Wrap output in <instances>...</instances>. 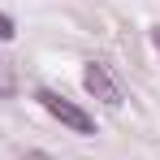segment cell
<instances>
[{
    "instance_id": "1",
    "label": "cell",
    "mask_w": 160,
    "mask_h": 160,
    "mask_svg": "<svg viewBox=\"0 0 160 160\" xmlns=\"http://www.w3.org/2000/svg\"><path fill=\"white\" fill-rule=\"evenodd\" d=\"M39 104L48 108V112H52L61 126H69L74 134H95V121H91V112H82L78 104H69L65 95H56V91H48V87H43V91H39Z\"/></svg>"
},
{
    "instance_id": "2",
    "label": "cell",
    "mask_w": 160,
    "mask_h": 160,
    "mask_svg": "<svg viewBox=\"0 0 160 160\" xmlns=\"http://www.w3.org/2000/svg\"><path fill=\"white\" fill-rule=\"evenodd\" d=\"M82 87L95 95V100H104L108 108H121V82L108 74V65H100V61H87V69H82Z\"/></svg>"
},
{
    "instance_id": "3",
    "label": "cell",
    "mask_w": 160,
    "mask_h": 160,
    "mask_svg": "<svg viewBox=\"0 0 160 160\" xmlns=\"http://www.w3.org/2000/svg\"><path fill=\"white\" fill-rule=\"evenodd\" d=\"M13 91H18V78H13V65H9V61H4V56H0V95H4V100H9V95H13Z\"/></svg>"
},
{
    "instance_id": "4",
    "label": "cell",
    "mask_w": 160,
    "mask_h": 160,
    "mask_svg": "<svg viewBox=\"0 0 160 160\" xmlns=\"http://www.w3.org/2000/svg\"><path fill=\"white\" fill-rule=\"evenodd\" d=\"M13 30H18V26H13V18L0 13V39H13Z\"/></svg>"
},
{
    "instance_id": "5",
    "label": "cell",
    "mask_w": 160,
    "mask_h": 160,
    "mask_svg": "<svg viewBox=\"0 0 160 160\" xmlns=\"http://www.w3.org/2000/svg\"><path fill=\"white\" fill-rule=\"evenodd\" d=\"M22 160H52V156H48V152H26Z\"/></svg>"
},
{
    "instance_id": "6",
    "label": "cell",
    "mask_w": 160,
    "mask_h": 160,
    "mask_svg": "<svg viewBox=\"0 0 160 160\" xmlns=\"http://www.w3.org/2000/svg\"><path fill=\"white\" fill-rule=\"evenodd\" d=\"M152 43H156V52H160V26H156V30H152Z\"/></svg>"
}]
</instances>
